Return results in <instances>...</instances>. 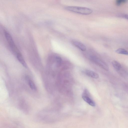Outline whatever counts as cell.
<instances>
[{"instance_id": "ba28073f", "label": "cell", "mask_w": 128, "mask_h": 128, "mask_svg": "<svg viewBox=\"0 0 128 128\" xmlns=\"http://www.w3.org/2000/svg\"><path fill=\"white\" fill-rule=\"evenodd\" d=\"M112 66L116 71H118L120 70L121 68V66L120 64L117 61L114 60L112 62Z\"/></svg>"}, {"instance_id": "7c38bea8", "label": "cell", "mask_w": 128, "mask_h": 128, "mask_svg": "<svg viewBox=\"0 0 128 128\" xmlns=\"http://www.w3.org/2000/svg\"><path fill=\"white\" fill-rule=\"evenodd\" d=\"M127 1L126 0H118L116 1V4L118 6H119L121 4L126 3Z\"/></svg>"}, {"instance_id": "5b68a950", "label": "cell", "mask_w": 128, "mask_h": 128, "mask_svg": "<svg viewBox=\"0 0 128 128\" xmlns=\"http://www.w3.org/2000/svg\"><path fill=\"white\" fill-rule=\"evenodd\" d=\"M72 43L74 45L81 50L83 51L86 50V46L81 42L73 40L72 42Z\"/></svg>"}, {"instance_id": "8fae6325", "label": "cell", "mask_w": 128, "mask_h": 128, "mask_svg": "<svg viewBox=\"0 0 128 128\" xmlns=\"http://www.w3.org/2000/svg\"><path fill=\"white\" fill-rule=\"evenodd\" d=\"M55 58L56 65L58 66H59L61 64L62 59L60 56H56L55 57Z\"/></svg>"}, {"instance_id": "4fadbf2b", "label": "cell", "mask_w": 128, "mask_h": 128, "mask_svg": "<svg viewBox=\"0 0 128 128\" xmlns=\"http://www.w3.org/2000/svg\"><path fill=\"white\" fill-rule=\"evenodd\" d=\"M122 16L124 18L128 20V15L124 14Z\"/></svg>"}, {"instance_id": "52a82bcc", "label": "cell", "mask_w": 128, "mask_h": 128, "mask_svg": "<svg viewBox=\"0 0 128 128\" xmlns=\"http://www.w3.org/2000/svg\"><path fill=\"white\" fill-rule=\"evenodd\" d=\"M17 58L20 62L24 67L27 68V65L24 60V59L20 53H19L16 55Z\"/></svg>"}, {"instance_id": "277c9868", "label": "cell", "mask_w": 128, "mask_h": 128, "mask_svg": "<svg viewBox=\"0 0 128 128\" xmlns=\"http://www.w3.org/2000/svg\"><path fill=\"white\" fill-rule=\"evenodd\" d=\"M89 93L86 90H85L82 95L83 99L90 106H95L94 102L89 97Z\"/></svg>"}, {"instance_id": "6da1fadb", "label": "cell", "mask_w": 128, "mask_h": 128, "mask_svg": "<svg viewBox=\"0 0 128 128\" xmlns=\"http://www.w3.org/2000/svg\"><path fill=\"white\" fill-rule=\"evenodd\" d=\"M66 9L69 11L83 15H88L92 12V10L90 8L82 7L68 6Z\"/></svg>"}, {"instance_id": "7a4b0ae2", "label": "cell", "mask_w": 128, "mask_h": 128, "mask_svg": "<svg viewBox=\"0 0 128 128\" xmlns=\"http://www.w3.org/2000/svg\"><path fill=\"white\" fill-rule=\"evenodd\" d=\"M4 34L6 39L12 50L16 55L20 53L10 34L6 31H4Z\"/></svg>"}, {"instance_id": "8992f818", "label": "cell", "mask_w": 128, "mask_h": 128, "mask_svg": "<svg viewBox=\"0 0 128 128\" xmlns=\"http://www.w3.org/2000/svg\"><path fill=\"white\" fill-rule=\"evenodd\" d=\"M84 72L86 75L89 77L94 78H99L98 75L93 71L89 70H85Z\"/></svg>"}, {"instance_id": "30bf717a", "label": "cell", "mask_w": 128, "mask_h": 128, "mask_svg": "<svg viewBox=\"0 0 128 128\" xmlns=\"http://www.w3.org/2000/svg\"><path fill=\"white\" fill-rule=\"evenodd\" d=\"M28 80L29 85L30 88L33 90H36V88L34 82L30 79H28Z\"/></svg>"}, {"instance_id": "3957f363", "label": "cell", "mask_w": 128, "mask_h": 128, "mask_svg": "<svg viewBox=\"0 0 128 128\" xmlns=\"http://www.w3.org/2000/svg\"><path fill=\"white\" fill-rule=\"evenodd\" d=\"M90 58L93 62L104 69L107 71L108 70V66L105 62L94 56H90Z\"/></svg>"}, {"instance_id": "9c48e42d", "label": "cell", "mask_w": 128, "mask_h": 128, "mask_svg": "<svg viewBox=\"0 0 128 128\" xmlns=\"http://www.w3.org/2000/svg\"><path fill=\"white\" fill-rule=\"evenodd\" d=\"M116 52L118 54L128 55V52L122 48H119L116 50Z\"/></svg>"}]
</instances>
